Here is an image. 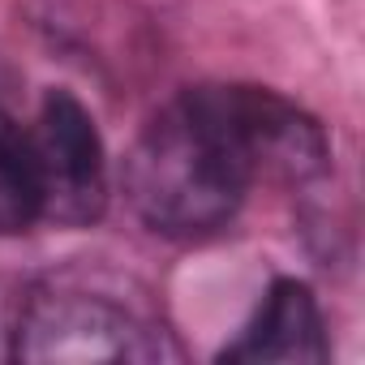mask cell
<instances>
[{"label": "cell", "instance_id": "cell-3", "mask_svg": "<svg viewBox=\"0 0 365 365\" xmlns=\"http://www.w3.org/2000/svg\"><path fill=\"white\" fill-rule=\"evenodd\" d=\"M228 146L237 150L250 185L254 180H309L327 168L331 146L322 125L262 86H198Z\"/></svg>", "mask_w": 365, "mask_h": 365}, {"label": "cell", "instance_id": "cell-2", "mask_svg": "<svg viewBox=\"0 0 365 365\" xmlns=\"http://www.w3.org/2000/svg\"><path fill=\"white\" fill-rule=\"evenodd\" d=\"M14 352L22 361H163L176 356L163 327L150 322L138 305L116 301L112 292L82 288V284H52L39 288L18 322Z\"/></svg>", "mask_w": 365, "mask_h": 365}, {"label": "cell", "instance_id": "cell-4", "mask_svg": "<svg viewBox=\"0 0 365 365\" xmlns=\"http://www.w3.org/2000/svg\"><path fill=\"white\" fill-rule=\"evenodd\" d=\"M39 220H56L69 228L95 224L108 202L103 176V142L91 112L69 91H48L39 120L26 129Z\"/></svg>", "mask_w": 365, "mask_h": 365}, {"label": "cell", "instance_id": "cell-5", "mask_svg": "<svg viewBox=\"0 0 365 365\" xmlns=\"http://www.w3.org/2000/svg\"><path fill=\"white\" fill-rule=\"evenodd\" d=\"M220 361H279V365H318L327 361V331L318 301L297 279H275L262 297L250 327L220 352Z\"/></svg>", "mask_w": 365, "mask_h": 365}, {"label": "cell", "instance_id": "cell-6", "mask_svg": "<svg viewBox=\"0 0 365 365\" xmlns=\"http://www.w3.org/2000/svg\"><path fill=\"white\" fill-rule=\"evenodd\" d=\"M39 220V194H35V163L26 129H18L0 112V237L22 232Z\"/></svg>", "mask_w": 365, "mask_h": 365}, {"label": "cell", "instance_id": "cell-1", "mask_svg": "<svg viewBox=\"0 0 365 365\" xmlns=\"http://www.w3.org/2000/svg\"><path fill=\"white\" fill-rule=\"evenodd\" d=\"M250 190V176L211 116L202 91L172 99L125 159V194L138 220L176 241L220 232Z\"/></svg>", "mask_w": 365, "mask_h": 365}]
</instances>
